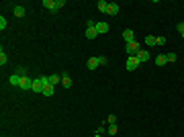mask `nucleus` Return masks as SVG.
Masks as SVG:
<instances>
[{
	"mask_svg": "<svg viewBox=\"0 0 184 137\" xmlns=\"http://www.w3.org/2000/svg\"><path fill=\"white\" fill-rule=\"evenodd\" d=\"M107 15H111V16L119 15V4H117V2H108V12Z\"/></svg>",
	"mask_w": 184,
	"mask_h": 137,
	"instance_id": "nucleus-9",
	"label": "nucleus"
},
{
	"mask_svg": "<svg viewBox=\"0 0 184 137\" xmlns=\"http://www.w3.org/2000/svg\"><path fill=\"white\" fill-rule=\"evenodd\" d=\"M94 137H100V135H94Z\"/></svg>",
	"mask_w": 184,
	"mask_h": 137,
	"instance_id": "nucleus-29",
	"label": "nucleus"
},
{
	"mask_svg": "<svg viewBox=\"0 0 184 137\" xmlns=\"http://www.w3.org/2000/svg\"><path fill=\"white\" fill-rule=\"evenodd\" d=\"M43 88H45V84L41 82V78L33 80V88H31V90H35V92H41V94H43Z\"/></svg>",
	"mask_w": 184,
	"mask_h": 137,
	"instance_id": "nucleus-8",
	"label": "nucleus"
},
{
	"mask_svg": "<svg viewBox=\"0 0 184 137\" xmlns=\"http://www.w3.org/2000/svg\"><path fill=\"white\" fill-rule=\"evenodd\" d=\"M25 15H27V10H25V6H15V16H19V19H23Z\"/></svg>",
	"mask_w": 184,
	"mask_h": 137,
	"instance_id": "nucleus-15",
	"label": "nucleus"
},
{
	"mask_svg": "<svg viewBox=\"0 0 184 137\" xmlns=\"http://www.w3.org/2000/svg\"><path fill=\"white\" fill-rule=\"evenodd\" d=\"M166 64H168V55L166 53H160L155 57V66H166Z\"/></svg>",
	"mask_w": 184,
	"mask_h": 137,
	"instance_id": "nucleus-13",
	"label": "nucleus"
},
{
	"mask_svg": "<svg viewBox=\"0 0 184 137\" xmlns=\"http://www.w3.org/2000/svg\"><path fill=\"white\" fill-rule=\"evenodd\" d=\"M8 82L12 84V86H21V82H23V76L15 72V74H12V76H10V78H8Z\"/></svg>",
	"mask_w": 184,
	"mask_h": 137,
	"instance_id": "nucleus-7",
	"label": "nucleus"
},
{
	"mask_svg": "<svg viewBox=\"0 0 184 137\" xmlns=\"http://www.w3.org/2000/svg\"><path fill=\"white\" fill-rule=\"evenodd\" d=\"M96 57H98V64H100V66H107V62H108V59L104 57V55H96Z\"/></svg>",
	"mask_w": 184,
	"mask_h": 137,
	"instance_id": "nucleus-23",
	"label": "nucleus"
},
{
	"mask_svg": "<svg viewBox=\"0 0 184 137\" xmlns=\"http://www.w3.org/2000/svg\"><path fill=\"white\" fill-rule=\"evenodd\" d=\"M86 66H88V70H90V72H94V70H96L98 66H100V64H98V57H90Z\"/></svg>",
	"mask_w": 184,
	"mask_h": 137,
	"instance_id": "nucleus-12",
	"label": "nucleus"
},
{
	"mask_svg": "<svg viewBox=\"0 0 184 137\" xmlns=\"http://www.w3.org/2000/svg\"><path fill=\"white\" fill-rule=\"evenodd\" d=\"M139 64H141V62L135 57V55H129V57H127V64H125V66H127V70H129V72H133V70L139 68Z\"/></svg>",
	"mask_w": 184,
	"mask_h": 137,
	"instance_id": "nucleus-4",
	"label": "nucleus"
},
{
	"mask_svg": "<svg viewBox=\"0 0 184 137\" xmlns=\"http://www.w3.org/2000/svg\"><path fill=\"white\" fill-rule=\"evenodd\" d=\"M145 45L147 47H154V45H158V39H155L154 35H147L145 37Z\"/></svg>",
	"mask_w": 184,
	"mask_h": 137,
	"instance_id": "nucleus-16",
	"label": "nucleus"
},
{
	"mask_svg": "<svg viewBox=\"0 0 184 137\" xmlns=\"http://www.w3.org/2000/svg\"><path fill=\"white\" fill-rule=\"evenodd\" d=\"M63 4H66L63 0H55V2H53V0H43V6H45V8H49V10H59Z\"/></svg>",
	"mask_w": 184,
	"mask_h": 137,
	"instance_id": "nucleus-2",
	"label": "nucleus"
},
{
	"mask_svg": "<svg viewBox=\"0 0 184 137\" xmlns=\"http://www.w3.org/2000/svg\"><path fill=\"white\" fill-rule=\"evenodd\" d=\"M176 59H178V55H176V53H168V62H176Z\"/></svg>",
	"mask_w": 184,
	"mask_h": 137,
	"instance_id": "nucleus-27",
	"label": "nucleus"
},
{
	"mask_svg": "<svg viewBox=\"0 0 184 137\" xmlns=\"http://www.w3.org/2000/svg\"><path fill=\"white\" fill-rule=\"evenodd\" d=\"M135 57L139 59V62H147V59H150V51H145V49H141V51L135 55Z\"/></svg>",
	"mask_w": 184,
	"mask_h": 137,
	"instance_id": "nucleus-14",
	"label": "nucleus"
},
{
	"mask_svg": "<svg viewBox=\"0 0 184 137\" xmlns=\"http://www.w3.org/2000/svg\"><path fill=\"white\" fill-rule=\"evenodd\" d=\"M16 74H21V76H27V70H25V68H19V70H16Z\"/></svg>",
	"mask_w": 184,
	"mask_h": 137,
	"instance_id": "nucleus-28",
	"label": "nucleus"
},
{
	"mask_svg": "<svg viewBox=\"0 0 184 137\" xmlns=\"http://www.w3.org/2000/svg\"><path fill=\"white\" fill-rule=\"evenodd\" d=\"M123 39H125V43L135 41V33H133V29H125V31H123Z\"/></svg>",
	"mask_w": 184,
	"mask_h": 137,
	"instance_id": "nucleus-6",
	"label": "nucleus"
},
{
	"mask_svg": "<svg viewBox=\"0 0 184 137\" xmlns=\"http://www.w3.org/2000/svg\"><path fill=\"white\" fill-rule=\"evenodd\" d=\"M155 39H158V45H164V43H166V37H164V35H160V37H155Z\"/></svg>",
	"mask_w": 184,
	"mask_h": 137,
	"instance_id": "nucleus-26",
	"label": "nucleus"
},
{
	"mask_svg": "<svg viewBox=\"0 0 184 137\" xmlns=\"http://www.w3.org/2000/svg\"><path fill=\"white\" fill-rule=\"evenodd\" d=\"M47 78H49V84H51V86H55L58 82H62V76H55V74L53 76H47Z\"/></svg>",
	"mask_w": 184,
	"mask_h": 137,
	"instance_id": "nucleus-19",
	"label": "nucleus"
},
{
	"mask_svg": "<svg viewBox=\"0 0 184 137\" xmlns=\"http://www.w3.org/2000/svg\"><path fill=\"white\" fill-rule=\"evenodd\" d=\"M19 88L21 90H31V88H33V80H31L29 76H23V82H21Z\"/></svg>",
	"mask_w": 184,
	"mask_h": 137,
	"instance_id": "nucleus-5",
	"label": "nucleus"
},
{
	"mask_svg": "<svg viewBox=\"0 0 184 137\" xmlns=\"http://www.w3.org/2000/svg\"><path fill=\"white\" fill-rule=\"evenodd\" d=\"M0 29H2V31L6 29V19H4V16H0Z\"/></svg>",
	"mask_w": 184,
	"mask_h": 137,
	"instance_id": "nucleus-25",
	"label": "nucleus"
},
{
	"mask_svg": "<svg viewBox=\"0 0 184 137\" xmlns=\"http://www.w3.org/2000/svg\"><path fill=\"white\" fill-rule=\"evenodd\" d=\"M113 137H115V135H113Z\"/></svg>",
	"mask_w": 184,
	"mask_h": 137,
	"instance_id": "nucleus-30",
	"label": "nucleus"
},
{
	"mask_svg": "<svg viewBox=\"0 0 184 137\" xmlns=\"http://www.w3.org/2000/svg\"><path fill=\"white\" fill-rule=\"evenodd\" d=\"M108 23H96V31H98V35H104V33H108Z\"/></svg>",
	"mask_w": 184,
	"mask_h": 137,
	"instance_id": "nucleus-10",
	"label": "nucleus"
},
{
	"mask_svg": "<svg viewBox=\"0 0 184 137\" xmlns=\"http://www.w3.org/2000/svg\"><path fill=\"white\" fill-rule=\"evenodd\" d=\"M176 29H178V33L184 37V23H178V25H176Z\"/></svg>",
	"mask_w": 184,
	"mask_h": 137,
	"instance_id": "nucleus-24",
	"label": "nucleus"
},
{
	"mask_svg": "<svg viewBox=\"0 0 184 137\" xmlns=\"http://www.w3.org/2000/svg\"><path fill=\"white\" fill-rule=\"evenodd\" d=\"M96 8L100 10L102 15H107V12H108V2H107V0H98V4H96Z\"/></svg>",
	"mask_w": 184,
	"mask_h": 137,
	"instance_id": "nucleus-11",
	"label": "nucleus"
},
{
	"mask_svg": "<svg viewBox=\"0 0 184 137\" xmlns=\"http://www.w3.org/2000/svg\"><path fill=\"white\" fill-rule=\"evenodd\" d=\"M53 90H55V86H51V84L45 86L43 88V96H53Z\"/></svg>",
	"mask_w": 184,
	"mask_h": 137,
	"instance_id": "nucleus-17",
	"label": "nucleus"
},
{
	"mask_svg": "<svg viewBox=\"0 0 184 137\" xmlns=\"http://www.w3.org/2000/svg\"><path fill=\"white\" fill-rule=\"evenodd\" d=\"M117 131H119V129H117V125H108V127H107V133H108V135H117Z\"/></svg>",
	"mask_w": 184,
	"mask_h": 137,
	"instance_id": "nucleus-20",
	"label": "nucleus"
},
{
	"mask_svg": "<svg viewBox=\"0 0 184 137\" xmlns=\"http://www.w3.org/2000/svg\"><path fill=\"white\" fill-rule=\"evenodd\" d=\"M6 62H8V57H6V53H4V49H2V51H0V64L4 66Z\"/></svg>",
	"mask_w": 184,
	"mask_h": 137,
	"instance_id": "nucleus-21",
	"label": "nucleus"
},
{
	"mask_svg": "<svg viewBox=\"0 0 184 137\" xmlns=\"http://www.w3.org/2000/svg\"><path fill=\"white\" fill-rule=\"evenodd\" d=\"M107 123H108V125H117V115H108Z\"/></svg>",
	"mask_w": 184,
	"mask_h": 137,
	"instance_id": "nucleus-22",
	"label": "nucleus"
},
{
	"mask_svg": "<svg viewBox=\"0 0 184 137\" xmlns=\"http://www.w3.org/2000/svg\"><path fill=\"white\" fill-rule=\"evenodd\" d=\"M62 84H63V86H66V88H70V86H72V78H70V76H66V74H63V76H62Z\"/></svg>",
	"mask_w": 184,
	"mask_h": 137,
	"instance_id": "nucleus-18",
	"label": "nucleus"
},
{
	"mask_svg": "<svg viewBox=\"0 0 184 137\" xmlns=\"http://www.w3.org/2000/svg\"><path fill=\"white\" fill-rule=\"evenodd\" d=\"M125 51H127L129 55H137V53L141 51V45L137 43V41H131V43H127V45H125Z\"/></svg>",
	"mask_w": 184,
	"mask_h": 137,
	"instance_id": "nucleus-3",
	"label": "nucleus"
},
{
	"mask_svg": "<svg viewBox=\"0 0 184 137\" xmlns=\"http://www.w3.org/2000/svg\"><path fill=\"white\" fill-rule=\"evenodd\" d=\"M86 37H88V39H96V37H98L96 23H94V21H88V23H86Z\"/></svg>",
	"mask_w": 184,
	"mask_h": 137,
	"instance_id": "nucleus-1",
	"label": "nucleus"
}]
</instances>
